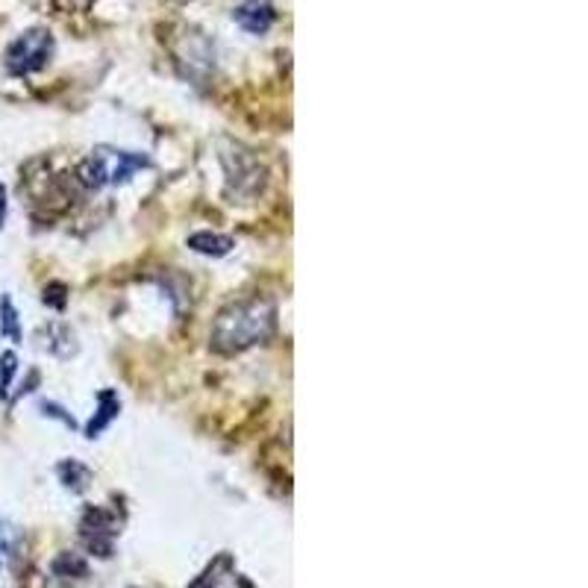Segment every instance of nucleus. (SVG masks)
<instances>
[{
	"label": "nucleus",
	"instance_id": "nucleus-1",
	"mask_svg": "<svg viewBox=\"0 0 588 588\" xmlns=\"http://www.w3.org/2000/svg\"><path fill=\"white\" fill-rule=\"evenodd\" d=\"M277 326V307L268 298L238 300L221 309L212 324V347L218 353H238L265 342Z\"/></svg>",
	"mask_w": 588,
	"mask_h": 588
},
{
	"label": "nucleus",
	"instance_id": "nucleus-2",
	"mask_svg": "<svg viewBox=\"0 0 588 588\" xmlns=\"http://www.w3.org/2000/svg\"><path fill=\"white\" fill-rule=\"evenodd\" d=\"M151 159L133 151H98L80 165V182L86 189H103V186H118L127 182L130 177L142 168H147Z\"/></svg>",
	"mask_w": 588,
	"mask_h": 588
},
{
	"label": "nucleus",
	"instance_id": "nucleus-3",
	"mask_svg": "<svg viewBox=\"0 0 588 588\" xmlns=\"http://www.w3.org/2000/svg\"><path fill=\"white\" fill-rule=\"evenodd\" d=\"M51 56H54V36L42 27L27 30L7 47V71L15 77L42 71L51 63Z\"/></svg>",
	"mask_w": 588,
	"mask_h": 588
},
{
	"label": "nucleus",
	"instance_id": "nucleus-4",
	"mask_svg": "<svg viewBox=\"0 0 588 588\" xmlns=\"http://www.w3.org/2000/svg\"><path fill=\"white\" fill-rule=\"evenodd\" d=\"M226 171V195H235L238 200L256 198L265 189V168L254 154L242 147H233L230 154H221Z\"/></svg>",
	"mask_w": 588,
	"mask_h": 588
},
{
	"label": "nucleus",
	"instance_id": "nucleus-5",
	"mask_svg": "<svg viewBox=\"0 0 588 588\" xmlns=\"http://www.w3.org/2000/svg\"><path fill=\"white\" fill-rule=\"evenodd\" d=\"M82 539L89 544V551L98 556H109L112 553V535H115V518L103 512V509H89L82 518Z\"/></svg>",
	"mask_w": 588,
	"mask_h": 588
},
{
	"label": "nucleus",
	"instance_id": "nucleus-6",
	"mask_svg": "<svg viewBox=\"0 0 588 588\" xmlns=\"http://www.w3.org/2000/svg\"><path fill=\"white\" fill-rule=\"evenodd\" d=\"M274 19H277V12H274V7L268 3V0H245L238 10L233 12L235 24H238V27H245L247 33H254V36L268 33Z\"/></svg>",
	"mask_w": 588,
	"mask_h": 588
},
{
	"label": "nucleus",
	"instance_id": "nucleus-7",
	"mask_svg": "<svg viewBox=\"0 0 588 588\" xmlns=\"http://www.w3.org/2000/svg\"><path fill=\"white\" fill-rule=\"evenodd\" d=\"M118 412H121V400H118L115 391H100L98 412H95V418H91L89 426H86V435H89V439H98V435L115 421Z\"/></svg>",
	"mask_w": 588,
	"mask_h": 588
},
{
	"label": "nucleus",
	"instance_id": "nucleus-8",
	"mask_svg": "<svg viewBox=\"0 0 588 588\" xmlns=\"http://www.w3.org/2000/svg\"><path fill=\"white\" fill-rule=\"evenodd\" d=\"M189 247L195 254L203 256H226L233 251V238L230 235H218V233H195L189 238Z\"/></svg>",
	"mask_w": 588,
	"mask_h": 588
},
{
	"label": "nucleus",
	"instance_id": "nucleus-9",
	"mask_svg": "<svg viewBox=\"0 0 588 588\" xmlns=\"http://www.w3.org/2000/svg\"><path fill=\"white\" fill-rule=\"evenodd\" d=\"M59 477H63V482L71 491H86L91 482V470L86 468V465H80V462L71 459L59 465Z\"/></svg>",
	"mask_w": 588,
	"mask_h": 588
},
{
	"label": "nucleus",
	"instance_id": "nucleus-10",
	"mask_svg": "<svg viewBox=\"0 0 588 588\" xmlns=\"http://www.w3.org/2000/svg\"><path fill=\"white\" fill-rule=\"evenodd\" d=\"M54 574L59 579H82L89 574V568H86V562H82L77 553H63V556L54 562Z\"/></svg>",
	"mask_w": 588,
	"mask_h": 588
},
{
	"label": "nucleus",
	"instance_id": "nucleus-11",
	"mask_svg": "<svg viewBox=\"0 0 588 588\" xmlns=\"http://www.w3.org/2000/svg\"><path fill=\"white\" fill-rule=\"evenodd\" d=\"M0 333L12 339V342H19L21 330H19V312L12 307L10 298H0Z\"/></svg>",
	"mask_w": 588,
	"mask_h": 588
},
{
	"label": "nucleus",
	"instance_id": "nucleus-12",
	"mask_svg": "<svg viewBox=\"0 0 588 588\" xmlns=\"http://www.w3.org/2000/svg\"><path fill=\"white\" fill-rule=\"evenodd\" d=\"M224 568H230V556H218V559L212 562V565H209V568L203 570V574H200V577L195 579L189 588H215L218 577H221V570Z\"/></svg>",
	"mask_w": 588,
	"mask_h": 588
},
{
	"label": "nucleus",
	"instance_id": "nucleus-13",
	"mask_svg": "<svg viewBox=\"0 0 588 588\" xmlns=\"http://www.w3.org/2000/svg\"><path fill=\"white\" fill-rule=\"evenodd\" d=\"M15 368H19L15 353H3V356H0V398H7L12 377H15Z\"/></svg>",
	"mask_w": 588,
	"mask_h": 588
},
{
	"label": "nucleus",
	"instance_id": "nucleus-14",
	"mask_svg": "<svg viewBox=\"0 0 588 588\" xmlns=\"http://www.w3.org/2000/svg\"><path fill=\"white\" fill-rule=\"evenodd\" d=\"M42 409H45V415H51V418H63L65 426H71V430H74V426H77V421H74L71 415H65L63 409L56 407V403H42Z\"/></svg>",
	"mask_w": 588,
	"mask_h": 588
},
{
	"label": "nucleus",
	"instance_id": "nucleus-15",
	"mask_svg": "<svg viewBox=\"0 0 588 588\" xmlns=\"http://www.w3.org/2000/svg\"><path fill=\"white\" fill-rule=\"evenodd\" d=\"M3 218H7V189L0 186V226H3Z\"/></svg>",
	"mask_w": 588,
	"mask_h": 588
},
{
	"label": "nucleus",
	"instance_id": "nucleus-16",
	"mask_svg": "<svg viewBox=\"0 0 588 588\" xmlns=\"http://www.w3.org/2000/svg\"><path fill=\"white\" fill-rule=\"evenodd\" d=\"M3 551H7V530L0 524V556H3Z\"/></svg>",
	"mask_w": 588,
	"mask_h": 588
},
{
	"label": "nucleus",
	"instance_id": "nucleus-17",
	"mask_svg": "<svg viewBox=\"0 0 588 588\" xmlns=\"http://www.w3.org/2000/svg\"><path fill=\"white\" fill-rule=\"evenodd\" d=\"M89 0H65V7H86Z\"/></svg>",
	"mask_w": 588,
	"mask_h": 588
}]
</instances>
